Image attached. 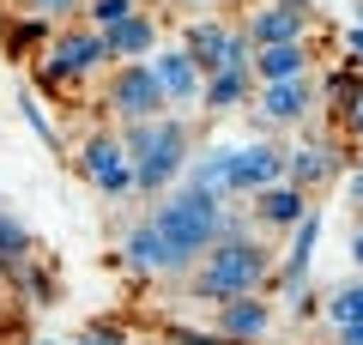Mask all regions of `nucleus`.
<instances>
[{"instance_id": "obj_1", "label": "nucleus", "mask_w": 363, "mask_h": 345, "mask_svg": "<svg viewBox=\"0 0 363 345\" xmlns=\"http://www.w3.org/2000/svg\"><path fill=\"white\" fill-rule=\"evenodd\" d=\"M121 146H128V164H133V194L157 200L182 182V164L194 158V133L182 115H157V121H133L121 128Z\"/></svg>"}, {"instance_id": "obj_2", "label": "nucleus", "mask_w": 363, "mask_h": 345, "mask_svg": "<svg viewBox=\"0 0 363 345\" xmlns=\"http://www.w3.org/2000/svg\"><path fill=\"white\" fill-rule=\"evenodd\" d=\"M267 279H272V248H260L255 236H218L194 261V297L212 309L230 297H260Z\"/></svg>"}, {"instance_id": "obj_3", "label": "nucleus", "mask_w": 363, "mask_h": 345, "mask_svg": "<svg viewBox=\"0 0 363 345\" xmlns=\"http://www.w3.org/2000/svg\"><path fill=\"white\" fill-rule=\"evenodd\" d=\"M224 212H230V200H218V194H194V188H182V182H176L169 194L152 200L145 224H152L157 236H169L188 261H200L224 236Z\"/></svg>"}, {"instance_id": "obj_4", "label": "nucleus", "mask_w": 363, "mask_h": 345, "mask_svg": "<svg viewBox=\"0 0 363 345\" xmlns=\"http://www.w3.org/2000/svg\"><path fill=\"white\" fill-rule=\"evenodd\" d=\"M109 43H104V31H91L85 18L79 25H61L49 37V49H43V61H37V85L43 91H67V85H79V79H91V73H109Z\"/></svg>"}, {"instance_id": "obj_5", "label": "nucleus", "mask_w": 363, "mask_h": 345, "mask_svg": "<svg viewBox=\"0 0 363 345\" xmlns=\"http://www.w3.org/2000/svg\"><path fill=\"white\" fill-rule=\"evenodd\" d=\"M104 103H109V115H116L121 128H133V121H157V115H169L164 91H157V73H152V61H121V67H109Z\"/></svg>"}, {"instance_id": "obj_6", "label": "nucleus", "mask_w": 363, "mask_h": 345, "mask_svg": "<svg viewBox=\"0 0 363 345\" xmlns=\"http://www.w3.org/2000/svg\"><path fill=\"white\" fill-rule=\"evenodd\" d=\"M182 55H188L200 73H218V67H248V61H255L248 37L230 25V18H218V13L188 18V31H182Z\"/></svg>"}, {"instance_id": "obj_7", "label": "nucleus", "mask_w": 363, "mask_h": 345, "mask_svg": "<svg viewBox=\"0 0 363 345\" xmlns=\"http://www.w3.org/2000/svg\"><path fill=\"white\" fill-rule=\"evenodd\" d=\"M73 164H79V176L104 194V200H128V194H133V164H128V146H121V133H109V128L85 133V146H79Z\"/></svg>"}, {"instance_id": "obj_8", "label": "nucleus", "mask_w": 363, "mask_h": 345, "mask_svg": "<svg viewBox=\"0 0 363 345\" xmlns=\"http://www.w3.org/2000/svg\"><path fill=\"white\" fill-rule=\"evenodd\" d=\"M236 31L248 37V49H272V43H309L315 6H309V0H267V6H248V13L236 18Z\"/></svg>"}, {"instance_id": "obj_9", "label": "nucleus", "mask_w": 363, "mask_h": 345, "mask_svg": "<svg viewBox=\"0 0 363 345\" xmlns=\"http://www.w3.org/2000/svg\"><path fill=\"white\" fill-rule=\"evenodd\" d=\"M339 176H345V146L327 140L315 121H303V146L285 152V182L303 188V194H315V188H327V182H339Z\"/></svg>"}, {"instance_id": "obj_10", "label": "nucleus", "mask_w": 363, "mask_h": 345, "mask_svg": "<svg viewBox=\"0 0 363 345\" xmlns=\"http://www.w3.org/2000/svg\"><path fill=\"white\" fill-rule=\"evenodd\" d=\"M121 261H128L133 273H140V279H169V273H194V261L182 255L176 243H169V236H157L152 224H133L128 236H121Z\"/></svg>"}, {"instance_id": "obj_11", "label": "nucleus", "mask_w": 363, "mask_h": 345, "mask_svg": "<svg viewBox=\"0 0 363 345\" xmlns=\"http://www.w3.org/2000/svg\"><path fill=\"white\" fill-rule=\"evenodd\" d=\"M285 182V146L272 140H242L230 158V200H255L260 188Z\"/></svg>"}, {"instance_id": "obj_12", "label": "nucleus", "mask_w": 363, "mask_h": 345, "mask_svg": "<svg viewBox=\"0 0 363 345\" xmlns=\"http://www.w3.org/2000/svg\"><path fill=\"white\" fill-rule=\"evenodd\" d=\"M248 109H260L272 121V128H303L321 103H315V73L303 79H279V85H255V103Z\"/></svg>"}, {"instance_id": "obj_13", "label": "nucleus", "mask_w": 363, "mask_h": 345, "mask_svg": "<svg viewBox=\"0 0 363 345\" xmlns=\"http://www.w3.org/2000/svg\"><path fill=\"white\" fill-rule=\"evenodd\" d=\"M152 73H157V91H164V103H169V115H182V109H200V85H206V73H200L188 55H182V43H157V55H152Z\"/></svg>"}, {"instance_id": "obj_14", "label": "nucleus", "mask_w": 363, "mask_h": 345, "mask_svg": "<svg viewBox=\"0 0 363 345\" xmlns=\"http://www.w3.org/2000/svg\"><path fill=\"white\" fill-rule=\"evenodd\" d=\"M218 333H224L230 345H260V339L272 333V303H267V291L218 303Z\"/></svg>"}, {"instance_id": "obj_15", "label": "nucleus", "mask_w": 363, "mask_h": 345, "mask_svg": "<svg viewBox=\"0 0 363 345\" xmlns=\"http://www.w3.org/2000/svg\"><path fill=\"white\" fill-rule=\"evenodd\" d=\"M303 212H315V206H309V194L291 188V182H272V188H260L255 200H248V218L267 224V230H297Z\"/></svg>"}, {"instance_id": "obj_16", "label": "nucleus", "mask_w": 363, "mask_h": 345, "mask_svg": "<svg viewBox=\"0 0 363 345\" xmlns=\"http://www.w3.org/2000/svg\"><path fill=\"white\" fill-rule=\"evenodd\" d=\"M230 158H236V146H230V140H212L206 152H194L188 164H182V188L230 200Z\"/></svg>"}, {"instance_id": "obj_17", "label": "nucleus", "mask_w": 363, "mask_h": 345, "mask_svg": "<svg viewBox=\"0 0 363 345\" xmlns=\"http://www.w3.org/2000/svg\"><path fill=\"white\" fill-rule=\"evenodd\" d=\"M242 103H255V73L248 67H218L200 85V115H236Z\"/></svg>"}, {"instance_id": "obj_18", "label": "nucleus", "mask_w": 363, "mask_h": 345, "mask_svg": "<svg viewBox=\"0 0 363 345\" xmlns=\"http://www.w3.org/2000/svg\"><path fill=\"white\" fill-rule=\"evenodd\" d=\"M104 43H109V61H152L157 55V18L152 13H128L121 25H109L104 31Z\"/></svg>"}, {"instance_id": "obj_19", "label": "nucleus", "mask_w": 363, "mask_h": 345, "mask_svg": "<svg viewBox=\"0 0 363 345\" xmlns=\"http://www.w3.org/2000/svg\"><path fill=\"white\" fill-rule=\"evenodd\" d=\"M248 73H255V85H279V79H303V73H315V55H309V43H272V49H255Z\"/></svg>"}, {"instance_id": "obj_20", "label": "nucleus", "mask_w": 363, "mask_h": 345, "mask_svg": "<svg viewBox=\"0 0 363 345\" xmlns=\"http://www.w3.org/2000/svg\"><path fill=\"white\" fill-rule=\"evenodd\" d=\"M6 291H13V297H25L30 309H55V303H61V279H55V273L43 267L37 255H30L25 267H13V273H6Z\"/></svg>"}, {"instance_id": "obj_21", "label": "nucleus", "mask_w": 363, "mask_h": 345, "mask_svg": "<svg viewBox=\"0 0 363 345\" xmlns=\"http://www.w3.org/2000/svg\"><path fill=\"white\" fill-rule=\"evenodd\" d=\"M30 255H37V243H30V230L18 224L13 212H0V273H13V267H25Z\"/></svg>"}, {"instance_id": "obj_22", "label": "nucleus", "mask_w": 363, "mask_h": 345, "mask_svg": "<svg viewBox=\"0 0 363 345\" xmlns=\"http://www.w3.org/2000/svg\"><path fill=\"white\" fill-rule=\"evenodd\" d=\"M49 37H55V25H43V18H30V13H18V18H6V55H25V49H49Z\"/></svg>"}, {"instance_id": "obj_23", "label": "nucleus", "mask_w": 363, "mask_h": 345, "mask_svg": "<svg viewBox=\"0 0 363 345\" xmlns=\"http://www.w3.org/2000/svg\"><path fill=\"white\" fill-rule=\"evenodd\" d=\"M327 321H333V327H363V279L339 285V291L327 297Z\"/></svg>"}, {"instance_id": "obj_24", "label": "nucleus", "mask_w": 363, "mask_h": 345, "mask_svg": "<svg viewBox=\"0 0 363 345\" xmlns=\"http://www.w3.org/2000/svg\"><path fill=\"white\" fill-rule=\"evenodd\" d=\"M18 115H25V128L37 133V140L49 146V152H61V128L49 121V109H43V97H37V91H25V97H18Z\"/></svg>"}, {"instance_id": "obj_25", "label": "nucleus", "mask_w": 363, "mask_h": 345, "mask_svg": "<svg viewBox=\"0 0 363 345\" xmlns=\"http://www.w3.org/2000/svg\"><path fill=\"white\" fill-rule=\"evenodd\" d=\"M18 13L43 18V25H79V18H85V0H25Z\"/></svg>"}, {"instance_id": "obj_26", "label": "nucleus", "mask_w": 363, "mask_h": 345, "mask_svg": "<svg viewBox=\"0 0 363 345\" xmlns=\"http://www.w3.org/2000/svg\"><path fill=\"white\" fill-rule=\"evenodd\" d=\"M128 13H140L133 0H85V25H91V31H109V25H121Z\"/></svg>"}, {"instance_id": "obj_27", "label": "nucleus", "mask_w": 363, "mask_h": 345, "mask_svg": "<svg viewBox=\"0 0 363 345\" xmlns=\"http://www.w3.org/2000/svg\"><path fill=\"white\" fill-rule=\"evenodd\" d=\"M73 345H133V339H128V327H121V321H91V327L73 333Z\"/></svg>"}, {"instance_id": "obj_28", "label": "nucleus", "mask_w": 363, "mask_h": 345, "mask_svg": "<svg viewBox=\"0 0 363 345\" xmlns=\"http://www.w3.org/2000/svg\"><path fill=\"white\" fill-rule=\"evenodd\" d=\"M164 339H169V345H230L218 327H188V321H169Z\"/></svg>"}, {"instance_id": "obj_29", "label": "nucleus", "mask_w": 363, "mask_h": 345, "mask_svg": "<svg viewBox=\"0 0 363 345\" xmlns=\"http://www.w3.org/2000/svg\"><path fill=\"white\" fill-rule=\"evenodd\" d=\"M339 121H345L351 133H363V79H357V91L345 97V109H339Z\"/></svg>"}, {"instance_id": "obj_30", "label": "nucleus", "mask_w": 363, "mask_h": 345, "mask_svg": "<svg viewBox=\"0 0 363 345\" xmlns=\"http://www.w3.org/2000/svg\"><path fill=\"white\" fill-rule=\"evenodd\" d=\"M339 188H345V206H363V164H351L339 176Z\"/></svg>"}, {"instance_id": "obj_31", "label": "nucleus", "mask_w": 363, "mask_h": 345, "mask_svg": "<svg viewBox=\"0 0 363 345\" xmlns=\"http://www.w3.org/2000/svg\"><path fill=\"white\" fill-rule=\"evenodd\" d=\"M242 128H248V140H272V133H279V128H272V121H267L260 109H248V115H242Z\"/></svg>"}, {"instance_id": "obj_32", "label": "nucleus", "mask_w": 363, "mask_h": 345, "mask_svg": "<svg viewBox=\"0 0 363 345\" xmlns=\"http://www.w3.org/2000/svg\"><path fill=\"white\" fill-rule=\"evenodd\" d=\"M169 6H176L182 18H200V6H206V13H212V6H224V0H169Z\"/></svg>"}, {"instance_id": "obj_33", "label": "nucleus", "mask_w": 363, "mask_h": 345, "mask_svg": "<svg viewBox=\"0 0 363 345\" xmlns=\"http://www.w3.org/2000/svg\"><path fill=\"white\" fill-rule=\"evenodd\" d=\"M345 55H351V61H363V25L345 31Z\"/></svg>"}, {"instance_id": "obj_34", "label": "nucleus", "mask_w": 363, "mask_h": 345, "mask_svg": "<svg viewBox=\"0 0 363 345\" xmlns=\"http://www.w3.org/2000/svg\"><path fill=\"white\" fill-rule=\"evenodd\" d=\"M333 345H363V327H333Z\"/></svg>"}, {"instance_id": "obj_35", "label": "nucleus", "mask_w": 363, "mask_h": 345, "mask_svg": "<svg viewBox=\"0 0 363 345\" xmlns=\"http://www.w3.org/2000/svg\"><path fill=\"white\" fill-rule=\"evenodd\" d=\"M351 267H363V224H351Z\"/></svg>"}, {"instance_id": "obj_36", "label": "nucleus", "mask_w": 363, "mask_h": 345, "mask_svg": "<svg viewBox=\"0 0 363 345\" xmlns=\"http://www.w3.org/2000/svg\"><path fill=\"white\" fill-rule=\"evenodd\" d=\"M30 345H73V339H30Z\"/></svg>"}, {"instance_id": "obj_37", "label": "nucleus", "mask_w": 363, "mask_h": 345, "mask_svg": "<svg viewBox=\"0 0 363 345\" xmlns=\"http://www.w3.org/2000/svg\"><path fill=\"white\" fill-rule=\"evenodd\" d=\"M0 309H6V273H0Z\"/></svg>"}, {"instance_id": "obj_38", "label": "nucleus", "mask_w": 363, "mask_h": 345, "mask_svg": "<svg viewBox=\"0 0 363 345\" xmlns=\"http://www.w3.org/2000/svg\"><path fill=\"white\" fill-rule=\"evenodd\" d=\"M133 6H140V13H145V6H157V0H133Z\"/></svg>"}, {"instance_id": "obj_39", "label": "nucleus", "mask_w": 363, "mask_h": 345, "mask_svg": "<svg viewBox=\"0 0 363 345\" xmlns=\"http://www.w3.org/2000/svg\"><path fill=\"white\" fill-rule=\"evenodd\" d=\"M224 6H236V0H224Z\"/></svg>"}, {"instance_id": "obj_40", "label": "nucleus", "mask_w": 363, "mask_h": 345, "mask_svg": "<svg viewBox=\"0 0 363 345\" xmlns=\"http://www.w3.org/2000/svg\"><path fill=\"white\" fill-rule=\"evenodd\" d=\"M18 345H30V339H18Z\"/></svg>"}]
</instances>
